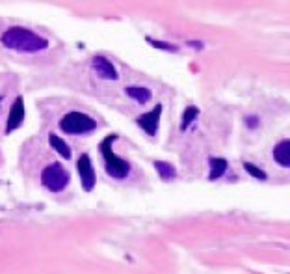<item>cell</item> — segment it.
Masks as SVG:
<instances>
[{
  "mask_svg": "<svg viewBox=\"0 0 290 274\" xmlns=\"http://www.w3.org/2000/svg\"><path fill=\"white\" fill-rule=\"evenodd\" d=\"M0 43L6 48L19 50V52H39L48 47V42L39 34L22 26L7 28L4 34L0 36Z\"/></svg>",
  "mask_w": 290,
  "mask_h": 274,
  "instance_id": "6da1fadb",
  "label": "cell"
},
{
  "mask_svg": "<svg viewBox=\"0 0 290 274\" xmlns=\"http://www.w3.org/2000/svg\"><path fill=\"white\" fill-rule=\"evenodd\" d=\"M117 134H112V136H106L101 142V153L104 157V166H106V172L108 176L115 179H125L130 172V164H128L125 158L117 157L114 151H112V142H114Z\"/></svg>",
  "mask_w": 290,
  "mask_h": 274,
  "instance_id": "7a4b0ae2",
  "label": "cell"
},
{
  "mask_svg": "<svg viewBox=\"0 0 290 274\" xmlns=\"http://www.w3.org/2000/svg\"><path fill=\"white\" fill-rule=\"evenodd\" d=\"M95 127H97V122L93 118L78 110L67 112L60 120V129L67 134H86V132H91Z\"/></svg>",
  "mask_w": 290,
  "mask_h": 274,
  "instance_id": "3957f363",
  "label": "cell"
},
{
  "mask_svg": "<svg viewBox=\"0 0 290 274\" xmlns=\"http://www.w3.org/2000/svg\"><path fill=\"white\" fill-rule=\"evenodd\" d=\"M69 181H71L69 172L61 164H58V162L45 166L43 172H41V183L50 192H61L69 185Z\"/></svg>",
  "mask_w": 290,
  "mask_h": 274,
  "instance_id": "277c9868",
  "label": "cell"
},
{
  "mask_svg": "<svg viewBox=\"0 0 290 274\" xmlns=\"http://www.w3.org/2000/svg\"><path fill=\"white\" fill-rule=\"evenodd\" d=\"M76 168H78V176H80L82 181V188L86 192H91L95 186V170L93 164H91V158L86 153L80 155L78 162H76Z\"/></svg>",
  "mask_w": 290,
  "mask_h": 274,
  "instance_id": "5b68a950",
  "label": "cell"
},
{
  "mask_svg": "<svg viewBox=\"0 0 290 274\" xmlns=\"http://www.w3.org/2000/svg\"><path fill=\"white\" fill-rule=\"evenodd\" d=\"M160 116H162V104H156L151 112H145L136 120V124L140 125L149 136H155L158 125H160Z\"/></svg>",
  "mask_w": 290,
  "mask_h": 274,
  "instance_id": "8992f818",
  "label": "cell"
},
{
  "mask_svg": "<svg viewBox=\"0 0 290 274\" xmlns=\"http://www.w3.org/2000/svg\"><path fill=\"white\" fill-rule=\"evenodd\" d=\"M91 66H93L95 73L101 78H104V80H117L119 78L115 66L110 62L108 58H104V56H95L93 60H91Z\"/></svg>",
  "mask_w": 290,
  "mask_h": 274,
  "instance_id": "52a82bcc",
  "label": "cell"
},
{
  "mask_svg": "<svg viewBox=\"0 0 290 274\" xmlns=\"http://www.w3.org/2000/svg\"><path fill=\"white\" fill-rule=\"evenodd\" d=\"M24 120V101L22 97H17L9 108V116H7V124H6V132H11L22 124Z\"/></svg>",
  "mask_w": 290,
  "mask_h": 274,
  "instance_id": "ba28073f",
  "label": "cell"
},
{
  "mask_svg": "<svg viewBox=\"0 0 290 274\" xmlns=\"http://www.w3.org/2000/svg\"><path fill=\"white\" fill-rule=\"evenodd\" d=\"M274 160L283 168H290V138L277 142L274 148Z\"/></svg>",
  "mask_w": 290,
  "mask_h": 274,
  "instance_id": "9c48e42d",
  "label": "cell"
},
{
  "mask_svg": "<svg viewBox=\"0 0 290 274\" xmlns=\"http://www.w3.org/2000/svg\"><path fill=\"white\" fill-rule=\"evenodd\" d=\"M125 94H127L132 101H136V103H140V104L149 103V101H151V97H153L151 90L142 88V86H128V88L125 90Z\"/></svg>",
  "mask_w": 290,
  "mask_h": 274,
  "instance_id": "30bf717a",
  "label": "cell"
},
{
  "mask_svg": "<svg viewBox=\"0 0 290 274\" xmlns=\"http://www.w3.org/2000/svg\"><path fill=\"white\" fill-rule=\"evenodd\" d=\"M210 176L209 179H220L227 172V168H229V162L225 160L223 157H210Z\"/></svg>",
  "mask_w": 290,
  "mask_h": 274,
  "instance_id": "8fae6325",
  "label": "cell"
},
{
  "mask_svg": "<svg viewBox=\"0 0 290 274\" xmlns=\"http://www.w3.org/2000/svg\"><path fill=\"white\" fill-rule=\"evenodd\" d=\"M155 168H156V172H158V176H160L162 181H171V179H175L177 170H175V166L173 164L164 162V160H156Z\"/></svg>",
  "mask_w": 290,
  "mask_h": 274,
  "instance_id": "7c38bea8",
  "label": "cell"
},
{
  "mask_svg": "<svg viewBox=\"0 0 290 274\" xmlns=\"http://www.w3.org/2000/svg\"><path fill=\"white\" fill-rule=\"evenodd\" d=\"M48 142H50V146H52L63 158H67V160L71 158V148L67 146L65 140H61V138L56 136V134H50V136H48Z\"/></svg>",
  "mask_w": 290,
  "mask_h": 274,
  "instance_id": "4fadbf2b",
  "label": "cell"
},
{
  "mask_svg": "<svg viewBox=\"0 0 290 274\" xmlns=\"http://www.w3.org/2000/svg\"><path fill=\"white\" fill-rule=\"evenodd\" d=\"M199 116V108L197 106H188V108L182 112V120H181V130H186L192 125L194 120H197Z\"/></svg>",
  "mask_w": 290,
  "mask_h": 274,
  "instance_id": "5bb4252c",
  "label": "cell"
},
{
  "mask_svg": "<svg viewBox=\"0 0 290 274\" xmlns=\"http://www.w3.org/2000/svg\"><path fill=\"white\" fill-rule=\"evenodd\" d=\"M147 43L149 45H153L155 48H160V50H168V52H177L179 47L173 45V43H166V42H156L153 38H147Z\"/></svg>",
  "mask_w": 290,
  "mask_h": 274,
  "instance_id": "9a60e30c",
  "label": "cell"
},
{
  "mask_svg": "<svg viewBox=\"0 0 290 274\" xmlns=\"http://www.w3.org/2000/svg\"><path fill=\"white\" fill-rule=\"evenodd\" d=\"M244 168H246V172L250 174L251 178H257V179H261V181H266V178H268V176H266V172H263L259 166L251 164V162H246Z\"/></svg>",
  "mask_w": 290,
  "mask_h": 274,
  "instance_id": "2e32d148",
  "label": "cell"
},
{
  "mask_svg": "<svg viewBox=\"0 0 290 274\" xmlns=\"http://www.w3.org/2000/svg\"><path fill=\"white\" fill-rule=\"evenodd\" d=\"M246 124H248V127H250V129H255L257 125L261 124V120H259L257 116H248V118H246Z\"/></svg>",
  "mask_w": 290,
  "mask_h": 274,
  "instance_id": "e0dca14e",
  "label": "cell"
},
{
  "mask_svg": "<svg viewBox=\"0 0 290 274\" xmlns=\"http://www.w3.org/2000/svg\"><path fill=\"white\" fill-rule=\"evenodd\" d=\"M188 45H190V47H194V48H199V50L203 48V43L201 42H188Z\"/></svg>",
  "mask_w": 290,
  "mask_h": 274,
  "instance_id": "ac0fdd59",
  "label": "cell"
}]
</instances>
